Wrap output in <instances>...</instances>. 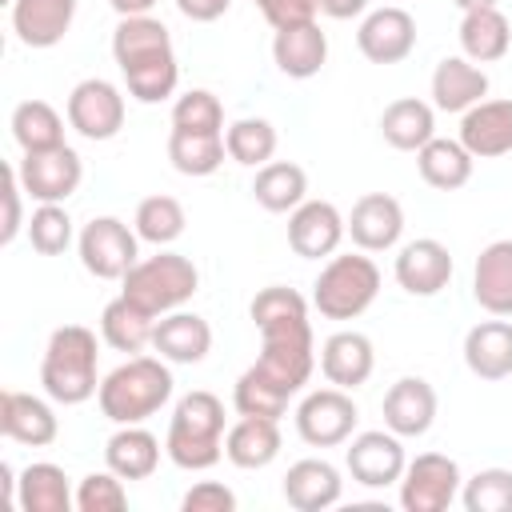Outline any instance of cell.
<instances>
[{
  "label": "cell",
  "instance_id": "6da1fadb",
  "mask_svg": "<svg viewBox=\"0 0 512 512\" xmlns=\"http://www.w3.org/2000/svg\"><path fill=\"white\" fill-rule=\"evenodd\" d=\"M248 316L260 332V356L252 368L240 372L232 388V408L240 416H268L280 420L288 400L304 392L316 368V340L308 320V300L296 288L268 284L252 296Z\"/></svg>",
  "mask_w": 512,
  "mask_h": 512
},
{
  "label": "cell",
  "instance_id": "7a4b0ae2",
  "mask_svg": "<svg viewBox=\"0 0 512 512\" xmlns=\"http://www.w3.org/2000/svg\"><path fill=\"white\" fill-rule=\"evenodd\" d=\"M112 60L140 104H160L180 84L172 36L156 16H124L112 32Z\"/></svg>",
  "mask_w": 512,
  "mask_h": 512
},
{
  "label": "cell",
  "instance_id": "3957f363",
  "mask_svg": "<svg viewBox=\"0 0 512 512\" xmlns=\"http://www.w3.org/2000/svg\"><path fill=\"white\" fill-rule=\"evenodd\" d=\"M224 400L208 388H192L176 400L164 452L184 472H208L224 456Z\"/></svg>",
  "mask_w": 512,
  "mask_h": 512
},
{
  "label": "cell",
  "instance_id": "277c9868",
  "mask_svg": "<svg viewBox=\"0 0 512 512\" xmlns=\"http://www.w3.org/2000/svg\"><path fill=\"white\" fill-rule=\"evenodd\" d=\"M172 388L176 380L164 356H128L100 380L96 404L112 424H144L172 400Z\"/></svg>",
  "mask_w": 512,
  "mask_h": 512
},
{
  "label": "cell",
  "instance_id": "5b68a950",
  "mask_svg": "<svg viewBox=\"0 0 512 512\" xmlns=\"http://www.w3.org/2000/svg\"><path fill=\"white\" fill-rule=\"evenodd\" d=\"M100 348H96V332L84 324H60L48 344H44V360H40V384L44 396L52 404L76 408L84 400H92L100 392Z\"/></svg>",
  "mask_w": 512,
  "mask_h": 512
},
{
  "label": "cell",
  "instance_id": "8992f818",
  "mask_svg": "<svg viewBox=\"0 0 512 512\" xmlns=\"http://www.w3.org/2000/svg\"><path fill=\"white\" fill-rule=\"evenodd\" d=\"M200 288V272L188 256L180 252H156L144 256L128 268V276L120 280V296H128L132 304H140L148 316H168L176 308H184Z\"/></svg>",
  "mask_w": 512,
  "mask_h": 512
},
{
  "label": "cell",
  "instance_id": "52a82bcc",
  "mask_svg": "<svg viewBox=\"0 0 512 512\" xmlns=\"http://www.w3.org/2000/svg\"><path fill=\"white\" fill-rule=\"evenodd\" d=\"M376 296H380V268L364 252L328 256V264L312 284V308L324 320H356L372 308Z\"/></svg>",
  "mask_w": 512,
  "mask_h": 512
},
{
  "label": "cell",
  "instance_id": "ba28073f",
  "mask_svg": "<svg viewBox=\"0 0 512 512\" xmlns=\"http://www.w3.org/2000/svg\"><path fill=\"white\" fill-rule=\"evenodd\" d=\"M76 252L88 276L124 280L128 268L140 260V236L120 216H92L76 236Z\"/></svg>",
  "mask_w": 512,
  "mask_h": 512
},
{
  "label": "cell",
  "instance_id": "9c48e42d",
  "mask_svg": "<svg viewBox=\"0 0 512 512\" xmlns=\"http://www.w3.org/2000/svg\"><path fill=\"white\" fill-rule=\"evenodd\" d=\"M360 408L352 400V392L328 384V388H312L300 404H296V432L308 448H336L348 444L356 432Z\"/></svg>",
  "mask_w": 512,
  "mask_h": 512
},
{
  "label": "cell",
  "instance_id": "30bf717a",
  "mask_svg": "<svg viewBox=\"0 0 512 512\" xmlns=\"http://www.w3.org/2000/svg\"><path fill=\"white\" fill-rule=\"evenodd\" d=\"M464 488L460 464L444 452H420L404 464L400 476V504L404 512H444Z\"/></svg>",
  "mask_w": 512,
  "mask_h": 512
},
{
  "label": "cell",
  "instance_id": "8fae6325",
  "mask_svg": "<svg viewBox=\"0 0 512 512\" xmlns=\"http://www.w3.org/2000/svg\"><path fill=\"white\" fill-rule=\"evenodd\" d=\"M404 436H396L392 428H372V432H356L344 448V468L360 488H392L404 476Z\"/></svg>",
  "mask_w": 512,
  "mask_h": 512
},
{
  "label": "cell",
  "instance_id": "7c38bea8",
  "mask_svg": "<svg viewBox=\"0 0 512 512\" xmlns=\"http://www.w3.org/2000/svg\"><path fill=\"white\" fill-rule=\"evenodd\" d=\"M16 176L28 192V200L64 204L84 180V160L72 144H60V148H48V152H24V160L16 164Z\"/></svg>",
  "mask_w": 512,
  "mask_h": 512
},
{
  "label": "cell",
  "instance_id": "4fadbf2b",
  "mask_svg": "<svg viewBox=\"0 0 512 512\" xmlns=\"http://www.w3.org/2000/svg\"><path fill=\"white\" fill-rule=\"evenodd\" d=\"M64 116L84 140H112L124 128V92L104 76H88L68 92Z\"/></svg>",
  "mask_w": 512,
  "mask_h": 512
},
{
  "label": "cell",
  "instance_id": "5bb4252c",
  "mask_svg": "<svg viewBox=\"0 0 512 512\" xmlns=\"http://www.w3.org/2000/svg\"><path fill=\"white\" fill-rule=\"evenodd\" d=\"M356 48L364 60L372 64H400L412 56L416 48V20L408 8L400 4H384L364 12L360 28H356Z\"/></svg>",
  "mask_w": 512,
  "mask_h": 512
},
{
  "label": "cell",
  "instance_id": "9a60e30c",
  "mask_svg": "<svg viewBox=\"0 0 512 512\" xmlns=\"http://www.w3.org/2000/svg\"><path fill=\"white\" fill-rule=\"evenodd\" d=\"M348 236V220L332 200H304L288 212V248L300 260H324Z\"/></svg>",
  "mask_w": 512,
  "mask_h": 512
},
{
  "label": "cell",
  "instance_id": "2e32d148",
  "mask_svg": "<svg viewBox=\"0 0 512 512\" xmlns=\"http://www.w3.org/2000/svg\"><path fill=\"white\" fill-rule=\"evenodd\" d=\"M344 220H348V236L360 252H388L404 236V208L388 192H364Z\"/></svg>",
  "mask_w": 512,
  "mask_h": 512
},
{
  "label": "cell",
  "instance_id": "e0dca14e",
  "mask_svg": "<svg viewBox=\"0 0 512 512\" xmlns=\"http://www.w3.org/2000/svg\"><path fill=\"white\" fill-rule=\"evenodd\" d=\"M452 252L432 240V236H420V240H408L400 252H396V284L408 292V296H436L448 288L452 280Z\"/></svg>",
  "mask_w": 512,
  "mask_h": 512
},
{
  "label": "cell",
  "instance_id": "ac0fdd59",
  "mask_svg": "<svg viewBox=\"0 0 512 512\" xmlns=\"http://www.w3.org/2000/svg\"><path fill=\"white\" fill-rule=\"evenodd\" d=\"M384 428H392L396 436L412 440L424 436L436 424V388L424 376H400L388 392H384Z\"/></svg>",
  "mask_w": 512,
  "mask_h": 512
},
{
  "label": "cell",
  "instance_id": "d6986e66",
  "mask_svg": "<svg viewBox=\"0 0 512 512\" xmlns=\"http://www.w3.org/2000/svg\"><path fill=\"white\" fill-rule=\"evenodd\" d=\"M0 432L8 440H16V444L48 448L60 436V420H56V412H52L48 400H40L32 392L4 388L0 392Z\"/></svg>",
  "mask_w": 512,
  "mask_h": 512
},
{
  "label": "cell",
  "instance_id": "ffe728a7",
  "mask_svg": "<svg viewBox=\"0 0 512 512\" xmlns=\"http://www.w3.org/2000/svg\"><path fill=\"white\" fill-rule=\"evenodd\" d=\"M288 508L296 512H324L332 504H340L344 496V480H340V468L324 456H308V460H296L288 472H284V484H280Z\"/></svg>",
  "mask_w": 512,
  "mask_h": 512
},
{
  "label": "cell",
  "instance_id": "44dd1931",
  "mask_svg": "<svg viewBox=\"0 0 512 512\" xmlns=\"http://www.w3.org/2000/svg\"><path fill=\"white\" fill-rule=\"evenodd\" d=\"M372 368H376L372 340L356 328H340L320 344V372L328 384H336L344 392H356L360 384H368Z\"/></svg>",
  "mask_w": 512,
  "mask_h": 512
},
{
  "label": "cell",
  "instance_id": "7402d4cb",
  "mask_svg": "<svg viewBox=\"0 0 512 512\" xmlns=\"http://www.w3.org/2000/svg\"><path fill=\"white\" fill-rule=\"evenodd\" d=\"M476 160H496L512 152V100H480L460 116L456 136Z\"/></svg>",
  "mask_w": 512,
  "mask_h": 512
},
{
  "label": "cell",
  "instance_id": "603a6c76",
  "mask_svg": "<svg viewBox=\"0 0 512 512\" xmlns=\"http://www.w3.org/2000/svg\"><path fill=\"white\" fill-rule=\"evenodd\" d=\"M464 364L476 380H508L512 376V320H480L464 336Z\"/></svg>",
  "mask_w": 512,
  "mask_h": 512
},
{
  "label": "cell",
  "instance_id": "cb8c5ba5",
  "mask_svg": "<svg viewBox=\"0 0 512 512\" xmlns=\"http://www.w3.org/2000/svg\"><path fill=\"white\" fill-rule=\"evenodd\" d=\"M76 20V0H12V32L24 48H56Z\"/></svg>",
  "mask_w": 512,
  "mask_h": 512
},
{
  "label": "cell",
  "instance_id": "d4e9b609",
  "mask_svg": "<svg viewBox=\"0 0 512 512\" xmlns=\"http://www.w3.org/2000/svg\"><path fill=\"white\" fill-rule=\"evenodd\" d=\"M488 96V72L468 56H444L432 72V108L440 112H468Z\"/></svg>",
  "mask_w": 512,
  "mask_h": 512
},
{
  "label": "cell",
  "instance_id": "484cf974",
  "mask_svg": "<svg viewBox=\"0 0 512 512\" xmlns=\"http://www.w3.org/2000/svg\"><path fill=\"white\" fill-rule=\"evenodd\" d=\"M152 348L168 360V364H200L208 352H212V328L204 316L196 312H168L156 320V332H152Z\"/></svg>",
  "mask_w": 512,
  "mask_h": 512
},
{
  "label": "cell",
  "instance_id": "4316f807",
  "mask_svg": "<svg viewBox=\"0 0 512 512\" xmlns=\"http://www.w3.org/2000/svg\"><path fill=\"white\" fill-rule=\"evenodd\" d=\"M472 300L488 316H512V240H492L480 248L472 268Z\"/></svg>",
  "mask_w": 512,
  "mask_h": 512
},
{
  "label": "cell",
  "instance_id": "83f0119b",
  "mask_svg": "<svg viewBox=\"0 0 512 512\" xmlns=\"http://www.w3.org/2000/svg\"><path fill=\"white\" fill-rule=\"evenodd\" d=\"M272 60L288 80H312L328 60V36L320 32L316 20L280 28L272 36Z\"/></svg>",
  "mask_w": 512,
  "mask_h": 512
},
{
  "label": "cell",
  "instance_id": "f1b7e54d",
  "mask_svg": "<svg viewBox=\"0 0 512 512\" xmlns=\"http://www.w3.org/2000/svg\"><path fill=\"white\" fill-rule=\"evenodd\" d=\"M224 456H228V464H236V468H244V472L268 468V464L280 456V420H268V416H240V420L228 424V432H224Z\"/></svg>",
  "mask_w": 512,
  "mask_h": 512
},
{
  "label": "cell",
  "instance_id": "f546056e",
  "mask_svg": "<svg viewBox=\"0 0 512 512\" xmlns=\"http://www.w3.org/2000/svg\"><path fill=\"white\" fill-rule=\"evenodd\" d=\"M104 464L120 480H148L160 468V440L144 424H116L104 444Z\"/></svg>",
  "mask_w": 512,
  "mask_h": 512
},
{
  "label": "cell",
  "instance_id": "4dcf8cb0",
  "mask_svg": "<svg viewBox=\"0 0 512 512\" xmlns=\"http://www.w3.org/2000/svg\"><path fill=\"white\" fill-rule=\"evenodd\" d=\"M380 136L396 152H420L436 136V108L416 96H400L380 112Z\"/></svg>",
  "mask_w": 512,
  "mask_h": 512
},
{
  "label": "cell",
  "instance_id": "1f68e13d",
  "mask_svg": "<svg viewBox=\"0 0 512 512\" xmlns=\"http://www.w3.org/2000/svg\"><path fill=\"white\" fill-rule=\"evenodd\" d=\"M416 168H420V180L436 192H456L472 180V168H476V156L460 144V140H448V136H432L420 152H416Z\"/></svg>",
  "mask_w": 512,
  "mask_h": 512
},
{
  "label": "cell",
  "instance_id": "d6a6232c",
  "mask_svg": "<svg viewBox=\"0 0 512 512\" xmlns=\"http://www.w3.org/2000/svg\"><path fill=\"white\" fill-rule=\"evenodd\" d=\"M16 508L20 512H68L76 508V492L68 484V472L52 460H36L20 472L16 488Z\"/></svg>",
  "mask_w": 512,
  "mask_h": 512
},
{
  "label": "cell",
  "instance_id": "836d02e7",
  "mask_svg": "<svg viewBox=\"0 0 512 512\" xmlns=\"http://www.w3.org/2000/svg\"><path fill=\"white\" fill-rule=\"evenodd\" d=\"M152 332H156V316H148L140 304H132L128 296H116L104 304L100 312V336L108 348L116 352H128V356H140L148 344H152Z\"/></svg>",
  "mask_w": 512,
  "mask_h": 512
},
{
  "label": "cell",
  "instance_id": "e575fe53",
  "mask_svg": "<svg viewBox=\"0 0 512 512\" xmlns=\"http://www.w3.org/2000/svg\"><path fill=\"white\" fill-rule=\"evenodd\" d=\"M512 44L508 16L500 8H472L460 16V48L472 64H496Z\"/></svg>",
  "mask_w": 512,
  "mask_h": 512
},
{
  "label": "cell",
  "instance_id": "d590c367",
  "mask_svg": "<svg viewBox=\"0 0 512 512\" xmlns=\"http://www.w3.org/2000/svg\"><path fill=\"white\" fill-rule=\"evenodd\" d=\"M252 196L264 212H292L308 200V172L292 160H268L264 168H256Z\"/></svg>",
  "mask_w": 512,
  "mask_h": 512
},
{
  "label": "cell",
  "instance_id": "8d00e7d4",
  "mask_svg": "<svg viewBox=\"0 0 512 512\" xmlns=\"http://www.w3.org/2000/svg\"><path fill=\"white\" fill-rule=\"evenodd\" d=\"M224 156H228L224 132H184V128L168 132V160L180 176H212L224 164Z\"/></svg>",
  "mask_w": 512,
  "mask_h": 512
},
{
  "label": "cell",
  "instance_id": "74e56055",
  "mask_svg": "<svg viewBox=\"0 0 512 512\" xmlns=\"http://www.w3.org/2000/svg\"><path fill=\"white\" fill-rule=\"evenodd\" d=\"M12 140L20 152H48L64 144V116L48 100H24L12 108Z\"/></svg>",
  "mask_w": 512,
  "mask_h": 512
},
{
  "label": "cell",
  "instance_id": "f35d334b",
  "mask_svg": "<svg viewBox=\"0 0 512 512\" xmlns=\"http://www.w3.org/2000/svg\"><path fill=\"white\" fill-rule=\"evenodd\" d=\"M276 128L272 120L264 116H240L224 128V148H228V160L244 164V168H264L272 156H276Z\"/></svg>",
  "mask_w": 512,
  "mask_h": 512
},
{
  "label": "cell",
  "instance_id": "ab89813d",
  "mask_svg": "<svg viewBox=\"0 0 512 512\" xmlns=\"http://www.w3.org/2000/svg\"><path fill=\"white\" fill-rule=\"evenodd\" d=\"M184 224H188L184 204H180L176 196H164V192L144 196V200L136 204V216H132L136 236H140L144 244H156V248L176 244V240L184 236Z\"/></svg>",
  "mask_w": 512,
  "mask_h": 512
},
{
  "label": "cell",
  "instance_id": "60d3db41",
  "mask_svg": "<svg viewBox=\"0 0 512 512\" xmlns=\"http://www.w3.org/2000/svg\"><path fill=\"white\" fill-rule=\"evenodd\" d=\"M460 504L468 512H512V468H480L468 476Z\"/></svg>",
  "mask_w": 512,
  "mask_h": 512
},
{
  "label": "cell",
  "instance_id": "b9f144b4",
  "mask_svg": "<svg viewBox=\"0 0 512 512\" xmlns=\"http://www.w3.org/2000/svg\"><path fill=\"white\" fill-rule=\"evenodd\" d=\"M28 240L40 256H60L72 244V216L64 204H36V212L28 216Z\"/></svg>",
  "mask_w": 512,
  "mask_h": 512
},
{
  "label": "cell",
  "instance_id": "7bdbcfd3",
  "mask_svg": "<svg viewBox=\"0 0 512 512\" xmlns=\"http://www.w3.org/2000/svg\"><path fill=\"white\" fill-rule=\"evenodd\" d=\"M172 128H184V132H224V104L208 88H188L172 104Z\"/></svg>",
  "mask_w": 512,
  "mask_h": 512
},
{
  "label": "cell",
  "instance_id": "ee69618b",
  "mask_svg": "<svg viewBox=\"0 0 512 512\" xmlns=\"http://www.w3.org/2000/svg\"><path fill=\"white\" fill-rule=\"evenodd\" d=\"M124 508H128V492L112 468L88 472L76 484V512H124Z\"/></svg>",
  "mask_w": 512,
  "mask_h": 512
},
{
  "label": "cell",
  "instance_id": "f6af8a7d",
  "mask_svg": "<svg viewBox=\"0 0 512 512\" xmlns=\"http://www.w3.org/2000/svg\"><path fill=\"white\" fill-rule=\"evenodd\" d=\"M184 512H236V492L220 480H200L180 500Z\"/></svg>",
  "mask_w": 512,
  "mask_h": 512
},
{
  "label": "cell",
  "instance_id": "bcb514c9",
  "mask_svg": "<svg viewBox=\"0 0 512 512\" xmlns=\"http://www.w3.org/2000/svg\"><path fill=\"white\" fill-rule=\"evenodd\" d=\"M24 196H28V192H24L20 176H16V164H8V168H4V228H0V244H12V240L20 236V228H28L24 208H20Z\"/></svg>",
  "mask_w": 512,
  "mask_h": 512
},
{
  "label": "cell",
  "instance_id": "7dc6e473",
  "mask_svg": "<svg viewBox=\"0 0 512 512\" xmlns=\"http://www.w3.org/2000/svg\"><path fill=\"white\" fill-rule=\"evenodd\" d=\"M256 8L272 24V32L316 20V0H256Z\"/></svg>",
  "mask_w": 512,
  "mask_h": 512
},
{
  "label": "cell",
  "instance_id": "c3c4849f",
  "mask_svg": "<svg viewBox=\"0 0 512 512\" xmlns=\"http://www.w3.org/2000/svg\"><path fill=\"white\" fill-rule=\"evenodd\" d=\"M228 4H232V0H176L180 16H188L192 24H212V20H220V16L228 12Z\"/></svg>",
  "mask_w": 512,
  "mask_h": 512
},
{
  "label": "cell",
  "instance_id": "681fc988",
  "mask_svg": "<svg viewBox=\"0 0 512 512\" xmlns=\"http://www.w3.org/2000/svg\"><path fill=\"white\" fill-rule=\"evenodd\" d=\"M316 12L328 20H352L368 12V0H316Z\"/></svg>",
  "mask_w": 512,
  "mask_h": 512
},
{
  "label": "cell",
  "instance_id": "f907efd6",
  "mask_svg": "<svg viewBox=\"0 0 512 512\" xmlns=\"http://www.w3.org/2000/svg\"><path fill=\"white\" fill-rule=\"evenodd\" d=\"M112 4V12L124 20V16H148L152 8H156V0H108Z\"/></svg>",
  "mask_w": 512,
  "mask_h": 512
},
{
  "label": "cell",
  "instance_id": "816d5d0a",
  "mask_svg": "<svg viewBox=\"0 0 512 512\" xmlns=\"http://www.w3.org/2000/svg\"><path fill=\"white\" fill-rule=\"evenodd\" d=\"M460 12H472V8H496V0H452Z\"/></svg>",
  "mask_w": 512,
  "mask_h": 512
}]
</instances>
